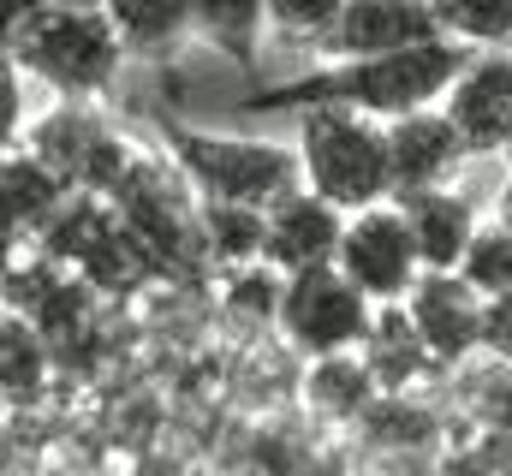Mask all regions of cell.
<instances>
[{"mask_svg": "<svg viewBox=\"0 0 512 476\" xmlns=\"http://www.w3.org/2000/svg\"><path fill=\"white\" fill-rule=\"evenodd\" d=\"M471 42L459 36H429V42H411V48H387V54H352V60H328L304 78H286V84H268L239 102V114H304V108H322V102H340V108H364L376 119H399L411 108H429L447 96L453 72L465 66Z\"/></svg>", "mask_w": 512, "mask_h": 476, "instance_id": "cell-1", "label": "cell"}, {"mask_svg": "<svg viewBox=\"0 0 512 476\" xmlns=\"http://www.w3.org/2000/svg\"><path fill=\"white\" fill-rule=\"evenodd\" d=\"M126 54L131 48L108 6L48 0V6L6 24V60L18 72H30L36 84H48L54 96H72V102H96L120 78Z\"/></svg>", "mask_w": 512, "mask_h": 476, "instance_id": "cell-2", "label": "cell"}, {"mask_svg": "<svg viewBox=\"0 0 512 476\" xmlns=\"http://www.w3.org/2000/svg\"><path fill=\"white\" fill-rule=\"evenodd\" d=\"M298 155H304V185L334 197L346 215L393 197V155H387V119L364 108H304L298 114Z\"/></svg>", "mask_w": 512, "mask_h": 476, "instance_id": "cell-3", "label": "cell"}, {"mask_svg": "<svg viewBox=\"0 0 512 476\" xmlns=\"http://www.w3.org/2000/svg\"><path fill=\"white\" fill-rule=\"evenodd\" d=\"M161 143L173 155V167L197 185V197H233V203H274L292 185H304V155L268 137H227V131H203L185 119H155Z\"/></svg>", "mask_w": 512, "mask_h": 476, "instance_id": "cell-4", "label": "cell"}, {"mask_svg": "<svg viewBox=\"0 0 512 476\" xmlns=\"http://www.w3.org/2000/svg\"><path fill=\"white\" fill-rule=\"evenodd\" d=\"M370 322H376V298L340 262H316V268L286 274L280 334L292 340V352H304L310 363L334 357V352H358Z\"/></svg>", "mask_w": 512, "mask_h": 476, "instance_id": "cell-5", "label": "cell"}, {"mask_svg": "<svg viewBox=\"0 0 512 476\" xmlns=\"http://www.w3.org/2000/svg\"><path fill=\"white\" fill-rule=\"evenodd\" d=\"M376 304H399L417 274H423V250H417V233L405 221V209L387 197V203H370V209H352L346 215V238H340V256H334Z\"/></svg>", "mask_w": 512, "mask_h": 476, "instance_id": "cell-6", "label": "cell"}, {"mask_svg": "<svg viewBox=\"0 0 512 476\" xmlns=\"http://www.w3.org/2000/svg\"><path fill=\"white\" fill-rule=\"evenodd\" d=\"M30 149L48 167H60L72 185L108 191V197L120 191V179H126L131 161H137L126 143L90 114V102H72V96H60V108H48V114L30 125Z\"/></svg>", "mask_w": 512, "mask_h": 476, "instance_id": "cell-7", "label": "cell"}, {"mask_svg": "<svg viewBox=\"0 0 512 476\" xmlns=\"http://www.w3.org/2000/svg\"><path fill=\"white\" fill-rule=\"evenodd\" d=\"M441 108H447L453 125L465 131L471 155H501L507 137H512V48L507 42L471 48L465 66L453 72Z\"/></svg>", "mask_w": 512, "mask_h": 476, "instance_id": "cell-8", "label": "cell"}, {"mask_svg": "<svg viewBox=\"0 0 512 476\" xmlns=\"http://www.w3.org/2000/svg\"><path fill=\"white\" fill-rule=\"evenodd\" d=\"M405 310H411L417 334L429 340L435 363H465V357L483 346L489 298H483L459 268H423L417 286L405 292Z\"/></svg>", "mask_w": 512, "mask_h": 476, "instance_id": "cell-9", "label": "cell"}, {"mask_svg": "<svg viewBox=\"0 0 512 476\" xmlns=\"http://www.w3.org/2000/svg\"><path fill=\"white\" fill-rule=\"evenodd\" d=\"M387 155H393V197H405V191L453 185L459 167L471 161V143L441 102H429V108L387 119Z\"/></svg>", "mask_w": 512, "mask_h": 476, "instance_id": "cell-10", "label": "cell"}, {"mask_svg": "<svg viewBox=\"0 0 512 476\" xmlns=\"http://www.w3.org/2000/svg\"><path fill=\"white\" fill-rule=\"evenodd\" d=\"M447 36L435 0H346L340 18L328 24V36L316 42L322 60H352V54H387V48H411Z\"/></svg>", "mask_w": 512, "mask_h": 476, "instance_id": "cell-11", "label": "cell"}, {"mask_svg": "<svg viewBox=\"0 0 512 476\" xmlns=\"http://www.w3.org/2000/svg\"><path fill=\"white\" fill-rule=\"evenodd\" d=\"M340 238H346V209L334 197H322L316 185H292L286 197L268 203V262L286 274L334 262Z\"/></svg>", "mask_w": 512, "mask_h": 476, "instance_id": "cell-12", "label": "cell"}, {"mask_svg": "<svg viewBox=\"0 0 512 476\" xmlns=\"http://www.w3.org/2000/svg\"><path fill=\"white\" fill-rule=\"evenodd\" d=\"M66 197H72V179L60 167H48L30 143H6V161H0V209H6V238L12 244L42 233Z\"/></svg>", "mask_w": 512, "mask_h": 476, "instance_id": "cell-13", "label": "cell"}, {"mask_svg": "<svg viewBox=\"0 0 512 476\" xmlns=\"http://www.w3.org/2000/svg\"><path fill=\"white\" fill-rule=\"evenodd\" d=\"M393 203L405 209V221H411V233H417L423 268H459L471 233L483 227V221H477V209H471V197H459L453 185L405 191V197H393Z\"/></svg>", "mask_w": 512, "mask_h": 476, "instance_id": "cell-14", "label": "cell"}, {"mask_svg": "<svg viewBox=\"0 0 512 476\" xmlns=\"http://www.w3.org/2000/svg\"><path fill=\"white\" fill-rule=\"evenodd\" d=\"M358 352L376 369L382 387H405V381H417L423 369H435V352H429V340L417 334L405 298H399V304H376V322H370V334H364Z\"/></svg>", "mask_w": 512, "mask_h": 476, "instance_id": "cell-15", "label": "cell"}, {"mask_svg": "<svg viewBox=\"0 0 512 476\" xmlns=\"http://www.w3.org/2000/svg\"><path fill=\"white\" fill-rule=\"evenodd\" d=\"M203 250L227 268L239 262H262L268 256V209L262 203H233V197H203Z\"/></svg>", "mask_w": 512, "mask_h": 476, "instance_id": "cell-16", "label": "cell"}, {"mask_svg": "<svg viewBox=\"0 0 512 476\" xmlns=\"http://www.w3.org/2000/svg\"><path fill=\"white\" fill-rule=\"evenodd\" d=\"M131 54H173L185 30H197V0H108Z\"/></svg>", "mask_w": 512, "mask_h": 476, "instance_id": "cell-17", "label": "cell"}, {"mask_svg": "<svg viewBox=\"0 0 512 476\" xmlns=\"http://www.w3.org/2000/svg\"><path fill=\"white\" fill-rule=\"evenodd\" d=\"M262 24H268V0H197V36L245 72L262 54Z\"/></svg>", "mask_w": 512, "mask_h": 476, "instance_id": "cell-18", "label": "cell"}, {"mask_svg": "<svg viewBox=\"0 0 512 476\" xmlns=\"http://www.w3.org/2000/svg\"><path fill=\"white\" fill-rule=\"evenodd\" d=\"M376 369L364 363V352H334V357H316V375H310V405L316 411H334V417H358L370 411L376 399Z\"/></svg>", "mask_w": 512, "mask_h": 476, "instance_id": "cell-19", "label": "cell"}, {"mask_svg": "<svg viewBox=\"0 0 512 476\" xmlns=\"http://www.w3.org/2000/svg\"><path fill=\"white\" fill-rule=\"evenodd\" d=\"M0 375H6V393H36L42 375H48V346H42V322L24 316V310H6V334H0Z\"/></svg>", "mask_w": 512, "mask_h": 476, "instance_id": "cell-20", "label": "cell"}, {"mask_svg": "<svg viewBox=\"0 0 512 476\" xmlns=\"http://www.w3.org/2000/svg\"><path fill=\"white\" fill-rule=\"evenodd\" d=\"M459 274H465L483 298H501V292H512V227H501V221L489 215V221L471 233V244H465Z\"/></svg>", "mask_w": 512, "mask_h": 476, "instance_id": "cell-21", "label": "cell"}, {"mask_svg": "<svg viewBox=\"0 0 512 476\" xmlns=\"http://www.w3.org/2000/svg\"><path fill=\"white\" fill-rule=\"evenodd\" d=\"M435 12H441V30L471 48L512 42V0H435Z\"/></svg>", "mask_w": 512, "mask_h": 476, "instance_id": "cell-22", "label": "cell"}, {"mask_svg": "<svg viewBox=\"0 0 512 476\" xmlns=\"http://www.w3.org/2000/svg\"><path fill=\"white\" fill-rule=\"evenodd\" d=\"M340 6L346 0H268V24L286 36V42H322L328 36V24L340 18Z\"/></svg>", "mask_w": 512, "mask_h": 476, "instance_id": "cell-23", "label": "cell"}, {"mask_svg": "<svg viewBox=\"0 0 512 476\" xmlns=\"http://www.w3.org/2000/svg\"><path fill=\"white\" fill-rule=\"evenodd\" d=\"M483 352H495L501 363H512V292L489 298V322H483Z\"/></svg>", "mask_w": 512, "mask_h": 476, "instance_id": "cell-24", "label": "cell"}, {"mask_svg": "<svg viewBox=\"0 0 512 476\" xmlns=\"http://www.w3.org/2000/svg\"><path fill=\"white\" fill-rule=\"evenodd\" d=\"M495 221H501V227H512V179L501 185V197H495Z\"/></svg>", "mask_w": 512, "mask_h": 476, "instance_id": "cell-25", "label": "cell"}, {"mask_svg": "<svg viewBox=\"0 0 512 476\" xmlns=\"http://www.w3.org/2000/svg\"><path fill=\"white\" fill-rule=\"evenodd\" d=\"M36 6H48V0H6V24L24 18V12H36Z\"/></svg>", "mask_w": 512, "mask_h": 476, "instance_id": "cell-26", "label": "cell"}, {"mask_svg": "<svg viewBox=\"0 0 512 476\" xmlns=\"http://www.w3.org/2000/svg\"><path fill=\"white\" fill-rule=\"evenodd\" d=\"M501 155H507V167H512V137H507V149H501Z\"/></svg>", "mask_w": 512, "mask_h": 476, "instance_id": "cell-27", "label": "cell"}, {"mask_svg": "<svg viewBox=\"0 0 512 476\" xmlns=\"http://www.w3.org/2000/svg\"><path fill=\"white\" fill-rule=\"evenodd\" d=\"M84 6H108V0H84Z\"/></svg>", "mask_w": 512, "mask_h": 476, "instance_id": "cell-28", "label": "cell"}]
</instances>
